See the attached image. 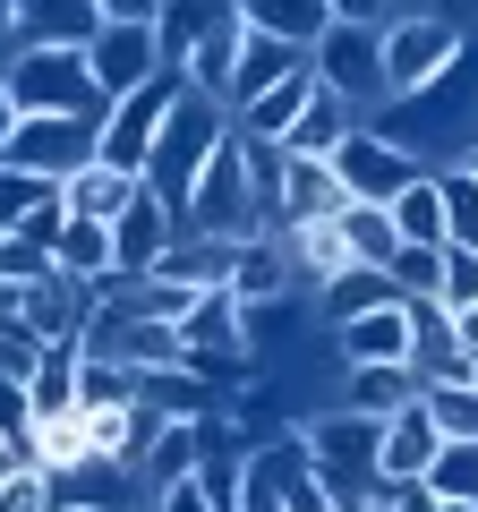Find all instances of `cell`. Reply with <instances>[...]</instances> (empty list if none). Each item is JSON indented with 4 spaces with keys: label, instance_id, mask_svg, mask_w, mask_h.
<instances>
[{
    "label": "cell",
    "instance_id": "cell-13",
    "mask_svg": "<svg viewBox=\"0 0 478 512\" xmlns=\"http://www.w3.org/2000/svg\"><path fill=\"white\" fill-rule=\"evenodd\" d=\"M171 239H180L171 205H154L146 188H137V205H129L120 222H111V265H120V274H154V265L171 256Z\"/></svg>",
    "mask_w": 478,
    "mask_h": 512
},
{
    "label": "cell",
    "instance_id": "cell-48",
    "mask_svg": "<svg viewBox=\"0 0 478 512\" xmlns=\"http://www.w3.org/2000/svg\"><path fill=\"white\" fill-rule=\"evenodd\" d=\"M436 504H444V495H436ZM444 512H478V504H444Z\"/></svg>",
    "mask_w": 478,
    "mask_h": 512
},
{
    "label": "cell",
    "instance_id": "cell-5",
    "mask_svg": "<svg viewBox=\"0 0 478 512\" xmlns=\"http://www.w3.org/2000/svg\"><path fill=\"white\" fill-rule=\"evenodd\" d=\"M308 69H316V86L342 94L350 111H385L393 103V94H385V26H342V18H333L325 35H316Z\"/></svg>",
    "mask_w": 478,
    "mask_h": 512
},
{
    "label": "cell",
    "instance_id": "cell-36",
    "mask_svg": "<svg viewBox=\"0 0 478 512\" xmlns=\"http://www.w3.org/2000/svg\"><path fill=\"white\" fill-rule=\"evenodd\" d=\"M427 487H436L444 504H478V444H444V453L427 461Z\"/></svg>",
    "mask_w": 478,
    "mask_h": 512
},
{
    "label": "cell",
    "instance_id": "cell-12",
    "mask_svg": "<svg viewBox=\"0 0 478 512\" xmlns=\"http://www.w3.org/2000/svg\"><path fill=\"white\" fill-rule=\"evenodd\" d=\"M333 342H342L350 367L410 359V342H419V316H410V299H385V308H368V316H350V325H333Z\"/></svg>",
    "mask_w": 478,
    "mask_h": 512
},
{
    "label": "cell",
    "instance_id": "cell-1",
    "mask_svg": "<svg viewBox=\"0 0 478 512\" xmlns=\"http://www.w3.org/2000/svg\"><path fill=\"white\" fill-rule=\"evenodd\" d=\"M222 137H231V111H222L214 94H180V103H171L163 137H154V154H146V197L171 205V222L188 214V188H197V171L222 154Z\"/></svg>",
    "mask_w": 478,
    "mask_h": 512
},
{
    "label": "cell",
    "instance_id": "cell-16",
    "mask_svg": "<svg viewBox=\"0 0 478 512\" xmlns=\"http://www.w3.org/2000/svg\"><path fill=\"white\" fill-rule=\"evenodd\" d=\"M427 384L410 359H376V367H350L342 376V410H368V419H393L402 402H419Z\"/></svg>",
    "mask_w": 478,
    "mask_h": 512
},
{
    "label": "cell",
    "instance_id": "cell-49",
    "mask_svg": "<svg viewBox=\"0 0 478 512\" xmlns=\"http://www.w3.org/2000/svg\"><path fill=\"white\" fill-rule=\"evenodd\" d=\"M385 9H393V18H402V9H410V0H385Z\"/></svg>",
    "mask_w": 478,
    "mask_h": 512
},
{
    "label": "cell",
    "instance_id": "cell-24",
    "mask_svg": "<svg viewBox=\"0 0 478 512\" xmlns=\"http://www.w3.org/2000/svg\"><path fill=\"white\" fill-rule=\"evenodd\" d=\"M52 274H69V282H103V274H120V265H111V222H60V239H52Z\"/></svg>",
    "mask_w": 478,
    "mask_h": 512
},
{
    "label": "cell",
    "instance_id": "cell-29",
    "mask_svg": "<svg viewBox=\"0 0 478 512\" xmlns=\"http://www.w3.org/2000/svg\"><path fill=\"white\" fill-rule=\"evenodd\" d=\"M180 350H239V299L231 291H197L180 316Z\"/></svg>",
    "mask_w": 478,
    "mask_h": 512
},
{
    "label": "cell",
    "instance_id": "cell-30",
    "mask_svg": "<svg viewBox=\"0 0 478 512\" xmlns=\"http://www.w3.org/2000/svg\"><path fill=\"white\" fill-rule=\"evenodd\" d=\"M231 69H239V18H231V26H214V35H205L197 52L180 60V77H188L197 94H214V103L231 94Z\"/></svg>",
    "mask_w": 478,
    "mask_h": 512
},
{
    "label": "cell",
    "instance_id": "cell-18",
    "mask_svg": "<svg viewBox=\"0 0 478 512\" xmlns=\"http://www.w3.org/2000/svg\"><path fill=\"white\" fill-rule=\"evenodd\" d=\"M239 26L291 43V52H316V35L333 26V9H325V0H239Z\"/></svg>",
    "mask_w": 478,
    "mask_h": 512
},
{
    "label": "cell",
    "instance_id": "cell-26",
    "mask_svg": "<svg viewBox=\"0 0 478 512\" xmlns=\"http://www.w3.org/2000/svg\"><path fill=\"white\" fill-rule=\"evenodd\" d=\"M333 231H342L350 265H393V248H402V231H393V214H385V205H359V197H350L342 214H333Z\"/></svg>",
    "mask_w": 478,
    "mask_h": 512
},
{
    "label": "cell",
    "instance_id": "cell-14",
    "mask_svg": "<svg viewBox=\"0 0 478 512\" xmlns=\"http://www.w3.org/2000/svg\"><path fill=\"white\" fill-rule=\"evenodd\" d=\"M77 367H86V342H77V333H52V342L35 350V367H26L35 427H43V419H69V410H77Z\"/></svg>",
    "mask_w": 478,
    "mask_h": 512
},
{
    "label": "cell",
    "instance_id": "cell-28",
    "mask_svg": "<svg viewBox=\"0 0 478 512\" xmlns=\"http://www.w3.org/2000/svg\"><path fill=\"white\" fill-rule=\"evenodd\" d=\"M385 214H393V231H402L410 248H444V188H436V171H419Z\"/></svg>",
    "mask_w": 478,
    "mask_h": 512
},
{
    "label": "cell",
    "instance_id": "cell-15",
    "mask_svg": "<svg viewBox=\"0 0 478 512\" xmlns=\"http://www.w3.org/2000/svg\"><path fill=\"white\" fill-rule=\"evenodd\" d=\"M299 60H308V52H291V43H274V35H248V26H239V69H231V94H222V111L239 120V111L257 103V94H274L282 77L299 69Z\"/></svg>",
    "mask_w": 478,
    "mask_h": 512
},
{
    "label": "cell",
    "instance_id": "cell-34",
    "mask_svg": "<svg viewBox=\"0 0 478 512\" xmlns=\"http://www.w3.org/2000/svg\"><path fill=\"white\" fill-rule=\"evenodd\" d=\"M385 274H393V291H402V299H444V248H410V239H402Z\"/></svg>",
    "mask_w": 478,
    "mask_h": 512
},
{
    "label": "cell",
    "instance_id": "cell-27",
    "mask_svg": "<svg viewBox=\"0 0 478 512\" xmlns=\"http://www.w3.org/2000/svg\"><path fill=\"white\" fill-rule=\"evenodd\" d=\"M350 128H359V111H350L342 94H325V86H316V103H308V111L291 120V137H282V154H333V146L350 137Z\"/></svg>",
    "mask_w": 478,
    "mask_h": 512
},
{
    "label": "cell",
    "instance_id": "cell-3",
    "mask_svg": "<svg viewBox=\"0 0 478 512\" xmlns=\"http://www.w3.org/2000/svg\"><path fill=\"white\" fill-rule=\"evenodd\" d=\"M188 231L197 239H257L265 231V197H257V171H248V137H222V154L197 171V188H188Z\"/></svg>",
    "mask_w": 478,
    "mask_h": 512
},
{
    "label": "cell",
    "instance_id": "cell-38",
    "mask_svg": "<svg viewBox=\"0 0 478 512\" xmlns=\"http://www.w3.org/2000/svg\"><path fill=\"white\" fill-rule=\"evenodd\" d=\"M43 274H52V248L26 239V231H0V291H26V282H43Z\"/></svg>",
    "mask_w": 478,
    "mask_h": 512
},
{
    "label": "cell",
    "instance_id": "cell-31",
    "mask_svg": "<svg viewBox=\"0 0 478 512\" xmlns=\"http://www.w3.org/2000/svg\"><path fill=\"white\" fill-rule=\"evenodd\" d=\"M282 248H291V274H308V282H325V274H342V265H350V248H342V231H333V222L282 231Z\"/></svg>",
    "mask_w": 478,
    "mask_h": 512
},
{
    "label": "cell",
    "instance_id": "cell-50",
    "mask_svg": "<svg viewBox=\"0 0 478 512\" xmlns=\"http://www.w3.org/2000/svg\"><path fill=\"white\" fill-rule=\"evenodd\" d=\"M60 512H94V504H60Z\"/></svg>",
    "mask_w": 478,
    "mask_h": 512
},
{
    "label": "cell",
    "instance_id": "cell-9",
    "mask_svg": "<svg viewBox=\"0 0 478 512\" xmlns=\"http://www.w3.org/2000/svg\"><path fill=\"white\" fill-rule=\"evenodd\" d=\"M419 171H427V163H419L410 146H393L385 128H350L342 146H333V180H342L359 205H393Z\"/></svg>",
    "mask_w": 478,
    "mask_h": 512
},
{
    "label": "cell",
    "instance_id": "cell-17",
    "mask_svg": "<svg viewBox=\"0 0 478 512\" xmlns=\"http://www.w3.org/2000/svg\"><path fill=\"white\" fill-rule=\"evenodd\" d=\"M385 299H402L385 265H342V274H325V282H316V325H350V316L385 308Z\"/></svg>",
    "mask_w": 478,
    "mask_h": 512
},
{
    "label": "cell",
    "instance_id": "cell-4",
    "mask_svg": "<svg viewBox=\"0 0 478 512\" xmlns=\"http://www.w3.org/2000/svg\"><path fill=\"white\" fill-rule=\"evenodd\" d=\"M0 163L35 171V180H77L86 163H103V128L94 120H52V111H18L0 137Z\"/></svg>",
    "mask_w": 478,
    "mask_h": 512
},
{
    "label": "cell",
    "instance_id": "cell-2",
    "mask_svg": "<svg viewBox=\"0 0 478 512\" xmlns=\"http://www.w3.org/2000/svg\"><path fill=\"white\" fill-rule=\"evenodd\" d=\"M0 77H9V103H18V111H52V120H94V128L111 120V94L94 86L86 52H52V43H26V52L9 60Z\"/></svg>",
    "mask_w": 478,
    "mask_h": 512
},
{
    "label": "cell",
    "instance_id": "cell-10",
    "mask_svg": "<svg viewBox=\"0 0 478 512\" xmlns=\"http://www.w3.org/2000/svg\"><path fill=\"white\" fill-rule=\"evenodd\" d=\"M86 69H94V86L120 103V94H137L146 77H163V43H154V26H111L103 18V35L86 43Z\"/></svg>",
    "mask_w": 478,
    "mask_h": 512
},
{
    "label": "cell",
    "instance_id": "cell-19",
    "mask_svg": "<svg viewBox=\"0 0 478 512\" xmlns=\"http://www.w3.org/2000/svg\"><path fill=\"white\" fill-rule=\"evenodd\" d=\"M239 18V0H163V18H154V43H163V69H180L214 26Z\"/></svg>",
    "mask_w": 478,
    "mask_h": 512
},
{
    "label": "cell",
    "instance_id": "cell-37",
    "mask_svg": "<svg viewBox=\"0 0 478 512\" xmlns=\"http://www.w3.org/2000/svg\"><path fill=\"white\" fill-rule=\"evenodd\" d=\"M0 436L35 461V402H26V367H0Z\"/></svg>",
    "mask_w": 478,
    "mask_h": 512
},
{
    "label": "cell",
    "instance_id": "cell-11",
    "mask_svg": "<svg viewBox=\"0 0 478 512\" xmlns=\"http://www.w3.org/2000/svg\"><path fill=\"white\" fill-rule=\"evenodd\" d=\"M436 453H444V436H436V419H427V402H402L385 419V436H376V478H385V487H410V478H427Z\"/></svg>",
    "mask_w": 478,
    "mask_h": 512
},
{
    "label": "cell",
    "instance_id": "cell-23",
    "mask_svg": "<svg viewBox=\"0 0 478 512\" xmlns=\"http://www.w3.org/2000/svg\"><path fill=\"white\" fill-rule=\"evenodd\" d=\"M94 35H103V9H94V0H26V43L86 52Z\"/></svg>",
    "mask_w": 478,
    "mask_h": 512
},
{
    "label": "cell",
    "instance_id": "cell-6",
    "mask_svg": "<svg viewBox=\"0 0 478 512\" xmlns=\"http://www.w3.org/2000/svg\"><path fill=\"white\" fill-rule=\"evenodd\" d=\"M453 60H461V26H444L436 9H402V18H385V94H393V103H402V94H427Z\"/></svg>",
    "mask_w": 478,
    "mask_h": 512
},
{
    "label": "cell",
    "instance_id": "cell-42",
    "mask_svg": "<svg viewBox=\"0 0 478 512\" xmlns=\"http://www.w3.org/2000/svg\"><path fill=\"white\" fill-rule=\"evenodd\" d=\"M146 512H222V504H214V495H205V487H197V478H171V487H163V495H154V504H146Z\"/></svg>",
    "mask_w": 478,
    "mask_h": 512
},
{
    "label": "cell",
    "instance_id": "cell-33",
    "mask_svg": "<svg viewBox=\"0 0 478 512\" xmlns=\"http://www.w3.org/2000/svg\"><path fill=\"white\" fill-rule=\"evenodd\" d=\"M0 512H60V487L43 461H9L0 470Z\"/></svg>",
    "mask_w": 478,
    "mask_h": 512
},
{
    "label": "cell",
    "instance_id": "cell-35",
    "mask_svg": "<svg viewBox=\"0 0 478 512\" xmlns=\"http://www.w3.org/2000/svg\"><path fill=\"white\" fill-rule=\"evenodd\" d=\"M436 188H444V239H453V248H478V180L470 171H436Z\"/></svg>",
    "mask_w": 478,
    "mask_h": 512
},
{
    "label": "cell",
    "instance_id": "cell-45",
    "mask_svg": "<svg viewBox=\"0 0 478 512\" xmlns=\"http://www.w3.org/2000/svg\"><path fill=\"white\" fill-rule=\"evenodd\" d=\"M9 120H18V103H9V77H0V137H9Z\"/></svg>",
    "mask_w": 478,
    "mask_h": 512
},
{
    "label": "cell",
    "instance_id": "cell-46",
    "mask_svg": "<svg viewBox=\"0 0 478 512\" xmlns=\"http://www.w3.org/2000/svg\"><path fill=\"white\" fill-rule=\"evenodd\" d=\"M9 461H26V453H18V444H9V436H0V470H9Z\"/></svg>",
    "mask_w": 478,
    "mask_h": 512
},
{
    "label": "cell",
    "instance_id": "cell-7",
    "mask_svg": "<svg viewBox=\"0 0 478 512\" xmlns=\"http://www.w3.org/2000/svg\"><path fill=\"white\" fill-rule=\"evenodd\" d=\"M180 94H197L180 69H163V77H146L137 94H120V103H111V120H103V163L146 180V154H154V137H163V120H171V103H180Z\"/></svg>",
    "mask_w": 478,
    "mask_h": 512
},
{
    "label": "cell",
    "instance_id": "cell-32",
    "mask_svg": "<svg viewBox=\"0 0 478 512\" xmlns=\"http://www.w3.org/2000/svg\"><path fill=\"white\" fill-rule=\"evenodd\" d=\"M444 444H478V384H427L419 393Z\"/></svg>",
    "mask_w": 478,
    "mask_h": 512
},
{
    "label": "cell",
    "instance_id": "cell-51",
    "mask_svg": "<svg viewBox=\"0 0 478 512\" xmlns=\"http://www.w3.org/2000/svg\"><path fill=\"white\" fill-rule=\"evenodd\" d=\"M470 376H478V350H470Z\"/></svg>",
    "mask_w": 478,
    "mask_h": 512
},
{
    "label": "cell",
    "instance_id": "cell-25",
    "mask_svg": "<svg viewBox=\"0 0 478 512\" xmlns=\"http://www.w3.org/2000/svg\"><path fill=\"white\" fill-rule=\"evenodd\" d=\"M137 461H146V470H137L146 504L171 487V478H197V419H163V427H154V444H146Z\"/></svg>",
    "mask_w": 478,
    "mask_h": 512
},
{
    "label": "cell",
    "instance_id": "cell-41",
    "mask_svg": "<svg viewBox=\"0 0 478 512\" xmlns=\"http://www.w3.org/2000/svg\"><path fill=\"white\" fill-rule=\"evenodd\" d=\"M282 512H342V504H333V487L316 470H299L291 487H282Z\"/></svg>",
    "mask_w": 478,
    "mask_h": 512
},
{
    "label": "cell",
    "instance_id": "cell-47",
    "mask_svg": "<svg viewBox=\"0 0 478 512\" xmlns=\"http://www.w3.org/2000/svg\"><path fill=\"white\" fill-rule=\"evenodd\" d=\"M461 171H470V180H478V146H470V154H461Z\"/></svg>",
    "mask_w": 478,
    "mask_h": 512
},
{
    "label": "cell",
    "instance_id": "cell-52",
    "mask_svg": "<svg viewBox=\"0 0 478 512\" xmlns=\"http://www.w3.org/2000/svg\"><path fill=\"white\" fill-rule=\"evenodd\" d=\"M368 512H385V504H368Z\"/></svg>",
    "mask_w": 478,
    "mask_h": 512
},
{
    "label": "cell",
    "instance_id": "cell-21",
    "mask_svg": "<svg viewBox=\"0 0 478 512\" xmlns=\"http://www.w3.org/2000/svg\"><path fill=\"white\" fill-rule=\"evenodd\" d=\"M137 188H146V180H137V171L86 163V171H77V180H60V197H69V214H77V222H120V214H129V205H137Z\"/></svg>",
    "mask_w": 478,
    "mask_h": 512
},
{
    "label": "cell",
    "instance_id": "cell-22",
    "mask_svg": "<svg viewBox=\"0 0 478 512\" xmlns=\"http://www.w3.org/2000/svg\"><path fill=\"white\" fill-rule=\"evenodd\" d=\"M291 291V248L282 239H239V256H231V299L239 308H257V299H282Z\"/></svg>",
    "mask_w": 478,
    "mask_h": 512
},
{
    "label": "cell",
    "instance_id": "cell-40",
    "mask_svg": "<svg viewBox=\"0 0 478 512\" xmlns=\"http://www.w3.org/2000/svg\"><path fill=\"white\" fill-rule=\"evenodd\" d=\"M478 308V248H453L444 239V316Z\"/></svg>",
    "mask_w": 478,
    "mask_h": 512
},
{
    "label": "cell",
    "instance_id": "cell-43",
    "mask_svg": "<svg viewBox=\"0 0 478 512\" xmlns=\"http://www.w3.org/2000/svg\"><path fill=\"white\" fill-rule=\"evenodd\" d=\"M94 9H103L111 26H154L163 18V0H94Z\"/></svg>",
    "mask_w": 478,
    "mask_h": 512
},
{
    "label": "cell",
    "instance_id": "cell-44",
    "mask_svg": "<svg viewBox=\"0 0 478 512\" xmlns=\"http://www.w3.org/2000/svg\"><path fill=\"white\" fill-rule=\"evenodd\" d=\"M325 9H333L342 26H385V18H393L385 0H325Z\"/></svg>",
    "mask_w": 478,
    "mask_h": 512
},
{
    "label": "cell",
    "instance_id": "cell-8",
    "mask_svg": "<svg viewBox=\"0 0 478 512\" xmlns=\"http://www.w3.org/2000/svg\"><path fill=\"white\" fill-rule=\"evenodd\" d=\"M265 197V222H282V231H308V222H333L350 205V188L333 180V154H282L274 180L257 188Z\"/></svg>",
    "mask_w": 478,
    "mask_h": 512
},
{
    "label": "cell",
    "instance_id": "cell-39",
    "mask_svg": "<svg viewBox=\"0 0 478 512\" xmlns=\"http://www.w3.org/2000/svg\"><path fill=\"white\" fill-rule=\"evenodd\" d=\"M60 180H35V171H9L0 163V231H18V222H35V205L52 197Z\"/></svg>",
    "mask_w": 478,
    "mask_h": 512
},
{
    "label": "cell",
    "instance_id": "cell-20",
    "mask_svg": "<svg viewBox=\"0 0 478 512\" xmlns=\"http://www.w3.org/2000/svg\"><path fill=\"white\" fill-rule=\"evenodd\" d=\"M308 103H316V69L299 60V69L282 77L274 94H257V103L239 111V137H257V146H282V137H291V120H299Z\"/></svg>",
    "mask_w": 478,
    "mask_h": 512
}]
</instances>
